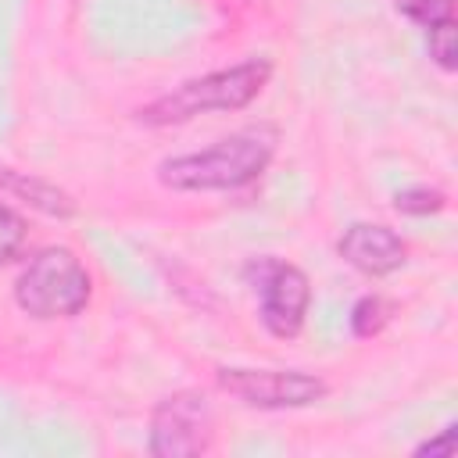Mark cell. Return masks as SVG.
<instances>
[{
    "mask_svg": "<svg viewBox=\"0 0 458 458\" xmlns=\"http://www.w3.org/2000/svg\"><path fill=\"white\" fill-rule=\"evenodd\" d=\"M268 79H272V61L250 57L233 68H222V72H211V75L175 86L172 93L140 107L136 118L143 125H175V122H190L208 111H236V107H247L265 89Z\"/></svg>",
    "mask_w": 458,
    "mask_h": 458,
    "instance_id": "7a4b0ae2",
    "label": "cell"
},
{
    "mask_svg": "<svg viewBox=\"0 0 458 458\" xmlns=\"http://www.w3.org/2000/svg\"><path fill=\"white\" fill-rule=\"evenodd\" d=\"M426 39H429V57L444 72H454V14L429 21L426 25Z\"/></svg>",
    "mask_w": 458,
    "mask_h": 458,
    "instance_id": "30bf717a",
    "label": "cell"
},
{
    "mask_svg": "<svg viewBox=\"0 0 458 458\" xmlns=\"http://www.w3.org/2000/svg\"><path fill=\"white\" fill-rule=\"evenodd\" d=\"M394 7H397L404 18L419 21L422 29H426L429 21H437V18L454 14V4H451V0H394Z\"/></svg>",
    "mask_w": 458,
    "mask_h": 458,
    "instance_id": "4fadbf2b",
    "label": "cell"
},
{
    "mask_svg": "<svg viewBox=\"0 0 458 458\" xmlns=\"http://www.w3.org/2000/svg\"><path fill=\"white\" fill-rule=\"evenodd\" d=\"M394 208L404 211V215H433V211L444 208V193L429 190V186H411V190H401L394 197Z\"/></svg>",
    "mask_w": 458,
    "mask_h": 458,
    "instance_id": "7c38bea8",
    "label": "cell"
},
{
    "mask_svg": "<svg viewBox=\"0 0 458 458\" xmlns=\"http://www.w3.org/2000/svg\"><path fill=\"white\" fill-rule=\"evenodd\" d=\"M21 243H25V218L14 208L0 204V265H7L21 250Z\"/></svg>",
    "mask_w": 458,
    "mask_h": 458,
    "instance_id": "8fae6325",
    "label": "cell"
},
{
    "mask_svg": "<svg viewBox=\"0 0 458 458\" xmlns=\"http://www.w3.org/2000/svg\"><path fill=\"white\" fill-rule=\"evenodd\" d=\"M243 276L254 286L265 329L283 340L297 336L308 315V301H311L308 276L297 265L279 261V258H254Z\"/></svg>",
    "mask_w": 458,
    "mask_h": 458,
    "instance_id": "277c9868",
    "label": "cell"
},
{
    "mask_svg": "<svg viewBox=\"0 0 458 458\" xmlns=\"http://www.w3.org/2000/svg\"><path fill=\"white\" fill-rule=\"evenodd\" d=\"M215 415L204 394L179 390L154 408L150 419V454L157 458H186L211 447Z\"/></svg>",
    "mask_w": 458,
    "mask_h": 458,
    "instance_id": "5b68a950",
    "label": "cell"
},
{
    "mask_svg": "<svg viewBox=\"0 0 458 458\" xmlns=\"http://www.w3.org/2000/svg\"><path fill=\"white\" fill-rule=\"evenodd\" d=\"M451 444H454V429H444L437 440H426V444L419 447V454H447Z\"/></svg>",
    "mask_w": 458,
    "mask_h": 458,
    "instance_id": "5bb4252c",
    "label": "cell"
},
{
    "mask_svg": "<svg viewBox=\"0 0 458 458\" xmlns=\"http://www.w3.org/2000/svg\"><path fill=\"white\" fill-rule=\"evenodd\" d=\"M218 386L250 408H308L329 390L301 369H218Z\"/></svg>",
    "mask_w": 458,
    "mask_h": 458,
    "instance_id": "8992f818",
    "label": "cell"
},
{
    "mask_svg": "<svg viewBox=\"0 0 458 458\" xmlns=\"http://www.w3.org/2000/svg\"><path fill=\"white\" fill-rule=\"evenodd\" d=\"M386 322H390V304H386L383 297H376V293L361 297V301L354 304V311H351V329H354L358 336H376Z\"/></svg>",
    "mask_w": 458,
    "mask_h": 458,
    "instance_id": "9c48e42d",
    "label": "cell"
},
{
    "mask_svg": "<svg viewBox=\"0 0 458 458\" xmlns=\"http://www.w3.org/2000/svg\"><path fill=\"white\" fill-rule=\"evenodd\" d=\"M0 190L18 193L21 200H29L32 208H39V211H47V215H57V218L75 215V200H72L64 190L50 186V182L39 179V175L14 172V168H7V165H0Z\"/></svg>",
    "mask_w": 458,
    "mask_h": 458,
    "instance_id": "ba28073f",
    "label": "cell"
},
{
    "mask_svg": "<svg viewBox=\"0 0 458 458\" xmlns=\"http://www.w3.org/2000/svg\"><path fill=\"white\" fill-rule=\"evenodd\" d=\"M336 250L351 268L365 276H390L408 258L404 240L390 225H379V222H354L351 229H344Z\"/></svg>",
    "mask_w": 458,
    "mask_h": 458,
    "instance_id": "52a82bcc",
    "label": "cell"
},
{
    "mask_svg": "<svg viewBox=\"0 0 458 458\" xmlns=\"http://www.w3.org/2000/svg\"><path fill=\"white\" fill-rule=\"evenodd\" d=\"M276 150V132L268 125L240 129L208 150L179 154L157 165V179L172 190H236L254 182Z\"/></svg>",
    "mask_w": 458,
    "mask_h": 458,
    "instance_id": "6da1fadb",
    "label": "cell"
},
{
    "mask_svg": "<svg viewBox=\"0 0 458 458\" xmlns=\"http://www.w3.org/2000/svg\"><path fill=\"white\" fill-rule=\"evenodd\" d=\"M93 279L68 247H43L18 276L14 301L36 318H68L89 304Z\"/></svg>",
    "mask_w": 458,
    "mask_h": 458,
    "instance_id": "3957f363",
    "label": "cell"
}]
</instances>
